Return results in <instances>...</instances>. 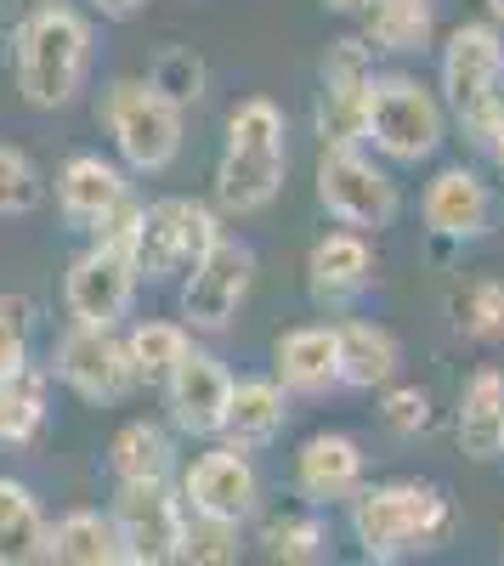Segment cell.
Here are the masks:
<instances>
[{
    "mask_svg": "<svg viewBox=\"0 0 504 566\" xmlns=\"http://www.w3.org/2000/svg\"><path fill=\"white\" fill-rule=\"evenodd\" d=\"M453 504L431 482H380L351 493V538L369 560H408L448 538Z\"/></svg>",
    "mask_w": 504,
    "mask_h": 566,
    "instance_id": "cell-1",
    "label": "cell"
},
{
    "mask_svg": "<svg viewBox=\"0 0 504 566\" xmlns=\"http://www.w3.org/2000/svg\"><path fill=\"white\" fill-rule=\"evenodd\" d=\"M91 69V23L63 7V0H45L18 23V91L23 103L52 114L69 108L85 85Z\"/></svg>",
    "mask_w": 504,
    "mask_h": 566,
    "instance_id": "cell-2",
    "label": "cell"
},
{
    "mask_svg": "<svg viewBox=\"0 0 504 566\" xmlns=\"http://www.w3.org/2000/svg\"><path fill=\"white\" fill-rule=\"evenodd\" d=\"M437 97L460 119L471 148H487L493 125L504 119V29L498 23H460L448 34Z\"/></svg>",
    "mask_w": 504,
    "mask_h": 566,
    "instance_id": "cell-3",
    "label": "cell"
},
{
    "mask_svg": "<svg viewBox=\"0 0 504 566\" xmlns=\"http://www.w3.org/2000/svg\"><path fill=\"white\" fill-rule=\"evenodd\" d=\"M448 142V108L431 85L414 74H380L369 80V114H363V148H375L391 165H426Z\"/></svg>",
    "mask_w": 504,
    "mask_h": 566,
    "instance_id": "cell-4",
    "label": "cell"
},
{
    "mask_svg": "<svg viewBox=\"0 0 504 566\" xmlns=\"http://www.w3.org/2000/svg\"><path fill=\"white\" fill-rule=\"evenodd\" d=\"M103 125L114 136L125 170L159 176L181 154V108L170 97H159L148 80H114L103 91Z\"/></svg>",
    "mask_w": 504,
    "mask_h": 566,
    "instance_id": "cell-5",
    "label": "cell"
},
{
    "mask_svg": "<svg viewBox=\"0 0 504 566\" xmlns=\"http://www.w3.org/2000/svg\"><path fill=\"white\" fill-rule=\"evenodd\" d=\"M250 283H255V250L221 232V239L181 272V323L199 328V335L233 328L239 306L250 301Z\"/></svg>",
    "mask_w": 504,
    "mask_h": 566,
    "instance_id": "cell-6",
    "label": "cell"
},
{
    "mask_svg": "<svg viewBox=\"0 0 504 566\" xmlns=\"http://www.w3.org/2000/svg\"><path fill=\"white\" fill-rule=\"evenodd\" d=\"M317 205H324L340 227H357V232H380L402 210L397 181L363 148H324L317 154Z\"/></svg>",
    "mask_w": 504,
    "mask_h": 566,
    "instance_id": "cell-7",
    "label": "cell"
},
{
    "mask_svg": "<svg viewBox=\"0 0 504 566\" xmlns=\"http://www.w3.org/2000/svg\"><path fill=\"white\" fill-rule=\"evenodd\" d=\"M369 80H375V45L363 34H346L324 52V85H317V108H312L324 148H363Z\"/></svg>",
    "mask_w": 504,
    "mask_h": 566,
    "instance_id": "cell-8",
    "label": "cell"
},
{
    "mask_svg": "<svg viewBox=\"0 0 504 566\" xmlns=\"http://www.w3.org/2000/svg\"><path fill=\"white\" fill-rule=\"evenodd\" d=\"M52 374L85 402H125L136 391V368L125 352V335L114 323H69L63 340L52 346Z\"/></svg>",
    "mask_w": 504,
    "mask_h": 566,
    "instance_id": "cell-9",
    "label": "cell"
},
{
    "mask_svg": "<svg viewBox=\"0 0 504 566\" xmlns=\"http://www.w3.org/2000/svg\"><path fill=\"white\" fill-rule=\"evenodd\" d=\"M114 527L125 544V560L136 566H165L181 560V533H188V504L165 482H119L114 493Z\"/></svg>",
    "mask_w": 504,
    "mask_h": 566,
    "instance_id": "cell-10",
    "label": "cell"
},
{
    "mask_svg": "<svg viewBox=\"0 0 504 566\" xmlns=\"http://www.w3.org/2000/svg\"><path fill=\"white\" fill-rule=\"evenodd\" d=\"M426 232L442 244H476L498 227V193L471 170V165H442L426 181V199H420Z\"/></svg>",
    "mask_w": 504,
    "mask_h": 566,
    "instance_id": "cell-11",
    "label": "cell"
},
{
    "mask_svg": "<svg viewBox=\"0 0 504 566\" xmlns=\"http://www.w3.org/2000/svg\"><path fill=\"white\" fill-rule=\"evenodd\" d=\"M181 504L193 515H227V522H250L261 510V470L250 464L244 448H210L199 453L176 482Z\"/></svg>",
    "mask_w": 504,
    "mask_h": 566,
    "instance_id": "cell-12",
    "label": "cell"
},
{
    "mask_svg": "<svg viewBox=\"0 0 504 566\" xmlns=\"http://www.w3.org/2000/svg\"><path fill=\"white\" fill-rule=\"evenodd\" d=\"M136 290H143V277H136L130 255L114 244H91L85 255H74V266L63 277V306L74 323H114L119 328Z\"/></svg>",
    "mask_w": 504,
    "mask_h": 566,
    "instance_id": "cell-13",
    "label": "cell"
},
{
    "mask_svg": "<svg viewBox=\"0 0 504 566\" xmlns=\"http://www.w3.org/2000/svg\"><path fill=\"white\" fill-rule=\"evenodd\" d=\"M227 391H233V374L227 363L204 346H188L181 363L165 380V402H170V424L181 437H221V413H227Z\"/></svg>",
    "mask_w": 504,
    "mask_h": 566,
    "instance_id": "cell-14",
    "label": "cell"
},
{
    "mask_svg": "<svg viewBox=\"0 0 504 566\" xmlns=\"http://www.w3.org/2000/svg\"><path fill=\"white\" fill-rule=\"evenodd\" d=\"M306 290L317 306H335L346 312L351 301H363L375 290V244L369 232L357 227H340L329 239H317L312 255H306Z\"/></svg>",
    "mask_w": 504,
    "mask_h": 566,
    "instance_id": "cell-15",
    "label": "cell"
},
{
    "mask_svg": "<svg viewBox=\"0 0 504 566\" xmlns=\"http://www.w3.org/2000/svg\"><path fill=\"white\" fill-rule=\"evenodd\" d=\"M272 380L295 397H324L340 386V335L335 323H301L272 346Z\"/></svg>",
    "mask_w": 504,
    "mask_h": 566,
    "instance_id": "cell-16",
    "label": "cell"
},
{
    "mask_svg": "<svg viewBox=\"0 0 504 566\" xmlns=\"http://www.w3.org/2000/svg\"><path fill=\"white\" fill-rule=\"evenodd\" d=\"M363 470H369V459H363L357 437L317 431L295 453V488H301L306 504H340V499H351L363 488Z\"/></svg>",
    "mask_w": 504,
    "mask_h": 566,
    "instance_id": "cell-17",
    "label": "cell"
},
{
    "mask_svg": "<svg viewBox=\"0 0 504 566\" xmlns=\"http://www.w3.org/2000/svg\"><path fill=\"white\" fill-rule=\"evenodd\" d=\"M284 170H290V148H221V165H216V205L227 216H261L284 187Z\"/></svg>",
    "mask_w": 504,
    "mask_h": 566,
    "instance_id": "cell-18",
    "label": "cell"
},
{
    "mask_svg": "<svg viewBox=\"0 0 504 566\" xmlns=\"http://www.w3.org/2000/svg\"><path fill=\"white\" fill-rule=\"evenodd\" d=\"M290 424V391L272 380V374H250V380H233L227 391V413H221V442L227 448H266L279 442Z\"/></svg>",
    "mask_w": 504,
    "mask_h": 566,
    "instance_id": "cell-19",
    "label": "cell"
},
{
    "mask_svg": "<svg viewBox=\"0 0 504 566\" xmlns=\"http://www.w3.org/2000/svg\"><path fill=\"white\" fill-rule=\"evenodd\" d=\"M125 193H130V176L103 154H74L57 170V210H63V221L74 232H91Z\"/></svg>",
    "mask_w": 504,
    "mask_h": 566,
    "instance_id": "cell-20",
    "label": "cell"
},
{
    "mask_svg": "<svg viewBox=\"0 0 504 566\" xmlns=\"http://www.w3.org/2000/svg\"><path fill=\"white\" fill-rule=\"evenodd\" d=\"M340 335V386L346 391H386L402 368V346L386 323L375 317H346L335 323Z\"/></svg>",
    "mask_w": 504,
    "mask_h": 566,
    "instance_id": "cell-21",
    "label": "cell"
},
{
    "mask_svg": "<svg viewBox=\"0 0 504 566\" xmlns=\"http://www.w3.org/2000/svg\"><path fill=\"white\" fill-rule=\"evenodd\" d=\"M453 431H460L465 459L493 464L504 459V368H476L465 391H460V413H453Z\"/></svg>",
    "mask_w": 504,
    "mask_h": 566,
    "instance_id": "cell-22",
    "label": "cell"
},
{
    "mask_svg": "<svg viewBox=\"0 0 504 566\" xmlns=\"http://www.w3.org/2000/svg\"><path fill=\"white\" fill-rule=\"evenodd\" d=\"M357 23H363V40L386 57H414L437 40L431 0H363Z\"/></svg>",
    "mask_w": 504,
    "mask_h": 566,
    "instance_id": "cell-23",
    "label": "cell"
},
{
    "mask_svg": "<svg viewBox=\"0 0 504 566\" xmlns=\"http://www.w3.org/2000/svg\"><path fill=\"white\" fill-rule=\"evenodd\" d=\"M45 560H63V566H119L125 544L114 515L103 510H69L57 527H45Z\"/></svg>",
    "mask_w": 504,
    "mask_h": 566,
    "instance_id": "cell-24",
    "label": "cell"
},
{
    "mask_svg": "<svg viewBox=\"0 0 504 566\" xmlns=\"http://www.w3.org/2000/svg\"><path fill=\"white\" fill-rule=\"evenodd\" d=\"M52 413V368L18 363L0 380V448H29Z\"/></svg>",
    "mask_w": 504,
    "mask_h": 566,
    "instance_id": "cell-25",
    "label": "cell"
},
{
    "mask_svg": "<svg viewBox=\"0 0 504 566\" xmlns=\"http://www.w3.org/2000/svg\"><path fill=\"white\" fill-rule=\"evenodd\" d=\"M181 205L188 199L143 205V221H136V239H130V266L143 283H165L181 272Z\"/></svg>",
    "mask_w": 504,
    "mask_h": 566,
    "instance_id": "cell-26",
    "label": "cell"
},
{
    "mask_svg": "<svg viewBox=\"0 0 504 566\" xmlns=\"http://www.w3.org/2000/svg\"><path fill=\"white\" fill-rule=\"evenodd\" d=\"M108 470H114V482H165L170 470H176V442L165 424L154 419H130L114 431L108 442Z\"/></svg>",
    "mask_w": 504,
    "mask_h": 566,
    "instance_id": "cell-27",
    "label": "cell"
},
{
    "mask_svg": "<svg viewBox=\"0 0 504 566\" xmlns=\"http://www.w3.org/2000/svg\"><path fill=\"white\" fill-rule=\"evenodd\" d=\"M23 560H45V515L23 482L0 476V566Z\"/></svg>",
    "mask_w": 504,
    "mask_h": 566,
    "instance_id": "cell-28",
    "label": "cell"
},
{
    "mask_svg": "<svg viewBox=\"0 0 504 566\" xmlns=\"http://www.w3.org/2000/svg\"><path fill=\"white\" fill-rule=\"evenodd\" d=\"M188 346H193V328L188 323H165V317L130 323L125 352H130V368H136V386H165L170 368L181 363V352H188Z\"/></svg>",
    "mask_w": 504,
    "mask_h": 566,
    "instance_id": "cell-29",
    "label": "cell"
},
{
    "mask_svg": "<svg viewBox=\"0 0 504 566\" xmlns=\"http://www.w3.org/2000/svg\"><path fill=\"white\" fill-rule=\"evenodd\" d=\"M261 549L266 560H284V566H312L329 555V533L317 515H272L261 527Z\"/></svg>",
    "mask_w": 504,
    "mask_h": 566,
    "instance_id": "cell-30",
    "label": "cell"
},
{
    "mask_svg": "<svg viewBox=\"0 0 504 566\" xmlns=\"http://www.w3.org/2000/svg\"><path fill=\"white\" fill-rule=\"evenodd\" d=\"M453 328H460L465 340H504V283L498 277H476L465 283L460 295H453Z\"/></svg>",
    "mask_w": 504,
    "mask_h": 566,
    "instance_id": "cell-31",
    "label": "cell"
},
{
    "mask_svg": "<svg viewBox=\"0 0 504 566\" xmlns=\"http://www.w3.org/2000/svg\"><path fill=\"white\" fill-rule=\"evenodd\" d=\"M148 85L159 91V97H170L176 108H193L204 97V85H210V69H204V57L188 52V45H170V52H159L148 63Z\"/></svg>",
    "mask_w": 504,
    "mask_h": 566,
    "instance_id": "cell-32",
    "label": "cell"
},
{
    "mask_svg": "<svg viewBox=\"0 0 504 566\" xmlns=\"http://www.w3.org/2000/svg\"><path fill=\"white\" fill-rule=\"evenodd\" d=\"M239 527L244 522H227V515H193L188 510V533H181V560L193 566H233L239 560Z\"/></svg>",
    "mask_w": 504,
    "mask_h": 566,
    "instance_id": "cell-33",
    "label": "cell"
},
{
    "mask_svg": "<svg viewBox=\"0 0 504 566\" xmlns=\"http://www.w3.org/2000/svg\"><path fill=\"white\" fill-rule=\"evenodd\" d=\"M284 136H290L284 108L272 97H250L227 114V142H233V148H284Z\"/></svg>",
    "mask_w": 504,
    "mask_h": 566,
    "instance_id": "cell-34",
    "label": "cell"
},
{
    "mask_svg": "<svg viewBox=\"0 0 504 566\" xmlns=\"http://www.w3.org/2000/svg\"><path fill=\"white\" fill-rule=\"evenodd\" d=\"M40 199H45V181L29 165V154L0 142V216H29V210H40Z\"/></svg>",
    "mask_w": 504,
    "mask_h": 566,
    "instance_id": "cell-35",
    "label": "cell"
},
{
    "mask_svg": "<svg viewBox=\"0 0 504 566\" xmlns=\"http://www.w3.org/2000/svg\"><path fill=\"white\" fill-rule=\"evenodd\" d=\"M380 419H386V431H391V437H402V442L426 437V431H431V419H437L431 391H426V386H386Z\"/></svg>",
    "mask_w": 504,
    "mask_h": 566,
    "instance_id": "cell-36",
    "label": "cell"
},
{
    "mask_svg": "<svg viewBox=\"0 0 504 566\" xmlns=\"http://www.w3.org/2000/svg\"><path fill=\"white\" fill-rule=\"evenodd\" d=\"M40 306L29 295H0V374L29 363V335H34Z\"/></svg>",
    "mask_w": 504,
    "mask_h": 566,
    "instance_id": "cell-37",
    "label": "cell"
},
{
    "mask_svg": "<svg viewBox=\"0 0 504 566\" xmlns=\"http://www.w3.org/2000/svg\"><path fill=\"white\" fill-rule=\"evenodd\" d=\"M221 239V221H216V210L210 205H199V199H188L181 205V272H188L210 244Z\"/></svg>",
    "mask_w": 504,
    "mask_h": 566,
    "instance_id": "cell-38",
    "label": "cell"
},
{
    "mask_svg": "<svg viewBox=\"0 0 504 566\" xmlns=\"http://www.w3.org/2000/svg\"><path fill=\"white\" fill-rule=\"evenodd\" d=\"M136 221H143V199L136 193H125L97 227H91V244H114V250H125L130 255V239H136Z\"/></svg>",
    "mask_w": 504,
    "mask_h": 566,
    "instance_id": "cell-39",
    "label": "cell"
},
{
    "mask_svg": "<svg viewBox=\"0 0 504 566\" xmlns=\"http://www.w3.org/2000/svg\"><path fill=\"white\" fill-rule=\"evenodd\" d=\"M91 7H97L103 18H136V12L148 7V0H91Z\"/></svg>",
    "mask_w": 504,
    "mask_h": 566,
    "instance_id": "cell-40",
    "label": "cell"
},
{
    "mask_svg": "<svg viewBox=\"0 0 504 566\" xmlns=\"http://www.w3.org/2000/svg\"><path fill=\"white\" fill-rule=\"evenodd\" d=\"M482 154H487V159H493V170L504 176V119L493 125V136H487V148H482Z\"/></svg>",
    "mask_w": 504,
    "mask_h": 566,
    "instance_id": "cell-41",
    "label": "cell"
},
{
    "mask_svg": "<svg viewBox=\"0 0 504 566\" xmlns=\"http://www.w3.org/2000/svg\"><path fill=\"white\" fill-rule=\"evenodd\" d=\"M317 7H324V12H335V18H357V7H363V0H317Z\"/></svg>",
    "mask_w": 504,
    "mask_h": 566,
    "instance_id": "cell-42",
    "label": "cell"
},
{
    "mask_svg": "<svg viewBox=\"0 0 504 566\" xmlns=\"http://www.w3.org/2000/svg\"><path fill=\"white\" fill-rule=\"evenodd\" d=\"M487 23H498V29H504V0H487Z\"/></svg>",
    "mask_w": 504,
    "mask_h": 566,
    "instance_id": "cell-43",
    "label": "cell"
}]
</instances>
